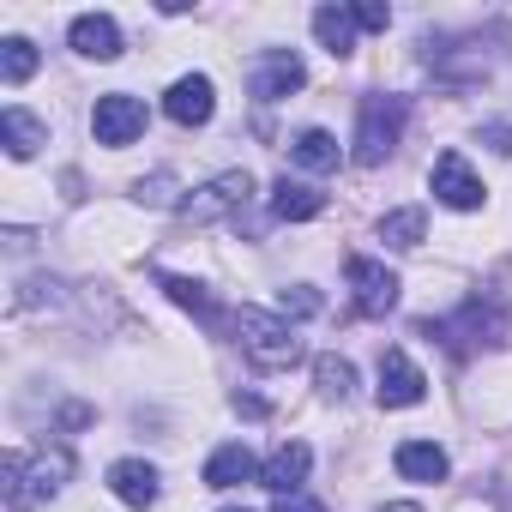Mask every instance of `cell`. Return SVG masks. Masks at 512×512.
<instances>
[{
    "label": "cell",
    "mask_w": 512,
    "mask_h": 512,
    "mask_svg": "<svg viewBox=\"0 0 512 512\" xmlns=\"http://www.w3.org/2000/svg\"><path fill=\"white\" fill-rule=\"evenodd\" d=\"M422 229H428V211H422V205H404V211H386V217H380V241L398 247V253L422 247Z\"/></svg>",
    "instance_id": "22"
},
{
    "label": "cell",
    "mask_w": 512,
    "mask_h": 512,
    "mask_svg": "<svg viewBox=\"0 0 512 512\" xmlns=\"http://www.w3.org/2000/svg\"><path fill=\"white\" fill-rule=\"evenodd\" d=\"M247 476H260V464H253V452L241 440H229L205 458V488H241Z\"/></svg>",
    "instance_id": "18"
},
{
    "label": "cell",
    "mask_w": 512,
    "mask_h": 512,
    "mask_svg": "<svg viewBox=\"0 0 512 512\" xmlns=\"http://www.w3.org/2000/svg\"><path fill=\"white\" fill-rule=\"evenodd\" d=\"M428 181H434V199H440L446 211H476V205H482V181H476V169L464 163V151H440Z\"/></svg>",
    "instance_id": "10"
},
{
    "label": "cell",
    "mask_w": 512,
    "mask_h": 512,
    "mask_svg": "<svg viewBox=\"0 0 512 512\" xmlns=\"http://www.w3.org/2000/svg\"><path fill=\"white\" fill-rule=\"evenodd\" d=\"M163 115H169L175 127H205V121L217 115V91H211V79H205V73L175 79L169 97H163Z\"/></svg>",
    "instance_id": "11"
},
{
    "label": "cell",
    "mask_w": 512,
    "mask_h": 512,
    "mask_svg": "<svg viewBox=\"0 0 512 512\" xmlns=\"http://www.w3.org/2000/svg\"><path fill=\"white\" fill-rule=\"evenodd\" d=\"M314 386H320V398H350L356 392V368L344 362V356H314Z\"/></svg>",
    "instance_id": "23"
},
{
    "label": "cell",
    "mask_w": 512,
    "mask_h": 512,
    "mask_svg": "<svg viewBox=\"0 0 512 512\" xmlns=\"http://www.w3.org/2000/svg\"><path fill=\"white\" fill-rule=\"evenodd\" d=\"M133 199H139V205H151V211H181V205H187L175 175H145V181L133 187Z\"/></svg>",
    "instance_id": "25"
},
{
    "label": "cell",
    "mask_w": 512,
    "mask_h": 512,
    "mask_svg": "<svg viewBox=\"0 0 512 512\" xmlns=\"http://www.w3.org/2000/svg\"><path fill=\"white\" fill-rule=\"evenodd\" d=\"M380 512H422L416 500H392V506H380Z\"/></svg>",
    "instance_id": "31"
},
{
    "label": "cell",
    "mask_w": 512,
    "mask_h": 512,
    "mask_svg": "<svg viewBox=\"0 0 512 512\" xmlns=\"http://www.w3.org/2000/svg\"><path fill=\"white\" fill-rule=\"evenodd\" d=\"M31 73H37V43L7 37V43H0V79H7V85H25Z\"/></svg>",
    "instance_id": "24"
},
{
    "label": "cell",
    "mask_w": 512,
    "mask_h": 512,
    "mask_svg": "<svg viewBox=\"0 0 512 512\" xmlns=\"http://www.w3.org/2000/svg\"><path fill=\"white\" fill-rule=\"evenodd\" d=\"M91 133H97V145H109V151L133 145V139L145 133V103H139V97H127V91L97 97V109H91Z\"/></svg>",
    "instance_id": "6"
},
{
    "label": "cell",
    "mask_w": 512,
    "mask_h": 512,
    "mask_svg": "<svg viewBox=\"0 0 512 512\" xmlns=\"http://www.w3.org/2000/svg\"><path fill=\"white\" fill-rule=\"evenodd\" d=\"M253 97L260 103H284L290 91H302L308 85V67H302V55L296 49H266L260 61H253Z\"/></svg>",
    "instance_id": "9"
},
{
    "label": "cell",
    "mask_w": 512,
    "mask_h": 512,
    "mask_svg": "<svg viewBox=\"0 0 512 512\" xmlns=\"http://www.w3.org/2000/svg\"><path fill=\"white\" fill-rule=\"evenodd\" d=\"M314 37H320V49H332L338 61L356 55V13H350V7H320V13H314Z\"/></svg>",
    "instance_id": "20"
},
{
    "label": "cell",
    "mask_w": 512,
    "mask_h": 512,
    "mask_svg": "<svg viewBox=\"0 0 512 512\" xmlns=\"http://www.w3.org/2000/svg\"><path fill=\"white\" fill-rule=\"evenodd\" d=\"M235 512H241V506H235Z\"/></svg>",
    "instance_id": "32"
},
{
    "label": "cell",
    "mask_w": 512,
    "mask_h": 512,
    "mask_svg": "<svg viewBox=\"0 0 512 512\" xmlns=\"http://www.w3.org/2000/svg\"><path fill=\"white\" fill-rule=\"evenodd\" d=\"M278 308H284V320H290V314H296V320H314L326 302H320V290H314V284H296V290H284V296H278Z\"/></svg>",
    "instance_id": "26"
},
{
    "label": "cell",
    "mask_w": 512,
    "mask_h": 512,
    "mask_svg": "<svg viewBox=\"0 0 512 512\" xmlns=\"http://www.w3.org/2000/svg\"><path fill=\"white\" fill-rule=\"evenodd\" d=\"M506 320H512V314H506L500 296H488V302L470 296L452 320H422L416 332H422V338H440L452 356H476V350H494V344L506 338Z\"/></svg>",
    "instance_id": "2"
},
{
    "label": "cell",
    "mask_w": 512,
    "mask_h": 512,
    "mask_svg": "<svg viewBox=\"0 0 512 512\" xmlns=\"http://www.w3.org/2000/svg\"><path fill=\"white\" fill-rule=\"evenodd\" d=\"M229 404H235V410H241V416H266V398H253V392H235V398H229Z\"/></svg>",
    "instance_id": "29"
},
{
    "label": "cell",
    "mask_w": 512,
    "mask_h": 512,
    "mask_svg": "<svg viewBox=\"0 0 512 512\" xmlns=\"http://www.w3.org/2000/svg\"><path fill=\"white\" fill-rule=\"evenodd\" d=\"M247 193H253V175H247V169H223V175H211L199 193H187L181 217H187V223H217V217H235V211L247 205Z\"/></svg>",
    "instance_id": "5"
},
{
    "label": "cell",
    "mask_w": 512,
    "mask_h": 512,
    "mask_svg": "<svg viewBox=\"0 0 512 512\" xmlns=\"http://www.w3.org/2000/svg\"><path fill=\"white\" fill-rule=\"evenodd\" d=\"M392 464H398L404 482H446V470H452L434 440H404V446L392 452Z\"/></svg>",
    "instance_id": "16"
},
{
    "label": "cell",
    "mask_w": 512,
    "mask_h": 512,
    "mask_svg": "<svg viewBox=\"0 0 512 512\" xmlns=\"http://www.w3.org/2000/svg\"><path fill=\"white\" fill-rule=\"evenodd\" d=\"M67 43H73L85 61H115V55H121V25H115L109 13H79L73 31H67Z\"/></svg>",
    "instance_id": "14"
},
{
    "label": "cell",
    "mask_w": 512,
    "mask_h": 512,
    "mask_svg": "<svg viewBox=\"0 0 512 512\" xmlns=\"http://www.w3.org/2000/svg\"><path fill=\"white\" fill-rule=\"evenodd\" d=\"M235 338H241V350H247V362L253 368H296L302 362V338H296V326L284 320V314H266V308H235Z\"/></svg>",
    "instance_id": "3"
},
{
    "label": "cell",
    "mask_w": 512,
    "mask_h": 512,
    "mask_svg": "<svg viewBox=\"0 0 512 512\" xmlns=\"http://www.w3.org/2000/svg\"><path fill=\"white\" fill-rule=\"evenodd\" d=\"M404 115H410V97H392V91L362 97V109H356V163H362V169H380V163L398 151Z\"/></svg>",
    "instance_id": "4"
},
{
    "label": "cell",
    "mask_w": 512,
    "mask_h": 512,
    "mask_svg": "<svg viewBox=\"0 0 512 512\" xmlns=\"http://www.w3.org/2000/svg\"><path fill=\"white\" fill-rule=\"evenodd\" d=\"M380 410H410L428 398V374L404 356V350H380V386H374Z\"/></svg>",
    "instance_id": "8"
},
{
    "label": "cell",
    "mask_w": 512,
    "mask_h": 512,
    "mask_svg": "<svg viewBox=\"0 0 512 512\" xmlns=\"http://www.w3.org/2000/svg\"><path fill=\"white\" fill-rule=\"evenodd\" d=\"M0 139H7V157H37L49 145V121H37L31 109H0Z\"/></svg>",
    "instance_id": "17"
},
{
    "label": "cell",
    "mask_w": 512,
    "mask_h": 512,
    "mask_svg": "<svg viewBox=\"0 0 512 512\" xmlns=\"http://www.w3.org/2000/svg\"><path fill=\"white\" fill-rule=\"evenodd\" d=\"M73 476V452L67 446H37V452H7L0 482H7V512H31L43 500H55Z\"/></svg>",
    "instance_id": "1"
},
{
    "label": "cell",
    "mask_w": 512,
    "mask_h": 512,
    "mask_svg": "<svg viewBox=\"0 0 512 512\" xmlns=\"http://www.w3.org/2000/svg\"><path fill=\"white\" fill-rule=\"evenodd\" d=\"M482 139H488L494 151H506V157H512V127H482Z\"/></svg>",
    "instance_id": "30"
},
{
    "label": "cell",
    "mask_w": 512,
    "mask_h": 512,
    "mask_svg": "<svg viewBox=\"0 0 512 512\" xmlns=\"http://www.w3.org/2000/svg\"><path fill=\"white\" fill-rule=\"evenodd\" d=\"M308 470H314V446H308V440H284V446L260 464V482H266L272 494H302Z\"/></svg>",
    "instance_id": "12"
},
{
    "label": "cell",
    "mask_w": 512,
    "mask_h": 512,
    "mask_svg": "<svg viewBox=\"0 0 512 512\" xmlns=\"http://www.w3.org/2000/svg\"><path fill=\"white\" fill-rule=\"evenodd\" d=\"M350 13H356V31H386L392 25V7H380V0H362Z\"/></svg>",
    "instance_id": "27"
},
{
    "label": "cell",
    "mask_w": 512,
    "mask_h": 512,
    "mask_svg": "<svg viewBox=\"0 0 512 512\" xmlns=\"http://www.w3.org/2000/svg\"><path fill=\"white\" fill-rule=\"evenodd\" d=\"M157 284L169 290V302H175V308H187V314H199V320H205L211 332H223V326L235 332V314L223 320V308L211 302V290H205V284H193V278H175V272H157Z\"/></svg>",
    "instance_id": "15"
},
{
    "label": "cell",
    "mask_w": 512,
    "mask_h": 512,
    "mask_svg": "<svg viewBox=\"0 0 512 512\" xmlns=\"http://www.w3.org/2000/svg\"><path fill=\"white\" fill-rule=\"evenodd\" d=\"M272 211H278L284 223H308V217H320V211H326V193H320V187H308V181H290V175H284V181L272 187Z\"/></svg>",
    "instance_id": "19"
},
{
    "label": "cell",
    "mask_w": 512,
    "mask_h": 512,
    "mask_svg": "<svg viewBox=\"0 0 512 512\" xmlns=\"http://www.w3.org/2000/svg\"><path fill=\"white\" fill-rule=\"evenodd\" d=\"M272 512H326V506H320L314 494H278V506H272Z\"/></svg>",
    "instance_id": "28"
},
{
    "label": "cell",
    "mask_w": 512,
    "mask_h": 512,
    "mask_svg": "<svg viewBox=\"0 0 512 512\" xmlns=\"http://www.w3.org/2000/svg\"><path fill=\"white\" fill-rule=\"evenodd\" d=\"M350 290H356V314H368V320H386L392 308H398V272H386L380 260H368V253H356L350 260Z\"/></svg>",
    "instance_id": "7"
},
{
    "label": "cell",
    "mask_w": 512,
    "mask_h": 512,
    "mask_svg": "<svg viewBox=\"0 0 512 512\" xmlns=\"http://www.w3.org/2000/svg\"><path fill=\"white\" fill-rule=\"evenodd\" d=\"M109 488H115L121 506L145 512V506H157V464H145V458H115V464H109Z\"/></svg>",
    "instance_id": "13"
},
{
    "label": "cell",
    "mask_w": 512,
    "mask_h": 512,
    "mask_svg": "<svg viewBox=\"0 0 512 512\" xmlns=\"http://www.w3.org/2000/svg\"><path fill=\"white\" fill-rule=\"evenodd\" d=\"M290 163H302V169L326 175V169H338V139H332L326 127H308V133H296V139H290Z\"/></svg>",
    "instance_id": "21"
}]
</instances>
